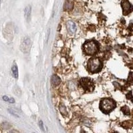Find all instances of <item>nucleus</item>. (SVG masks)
I'll use <instances>...</instances> for the list:
<instances>
[{"instance_id": "obj_14", "label": "nucleus", "mask_w": 133, "mask_h": 133, "mask_svg": "<svg viewBox=\"0 0 133 133\" xmlns=\"http://www.w3.org/2000/svg\"><path fill=\"white\" fill-rule=\"evenodd\" d=\"M39 127L41 128V129L43 130H44V127H43V121H40L39 122Z\"/></svg>"}, {"instance_id": "obj_16", "label": "nucleus", "mask_w": 133, "mask_h": 133, "mask_svg": "<svg viewBox=\"0 0 133 133\" xmlns=\"http://www.w3.org/2000/svg\"><path fill=\"white\" fill-rule=\"evenodd\" d=\"M3 101H9V98L7 96H3Z\"/></svg>"}, {"instance_id": "obj_7", "label": "nucleus", "mask_w": 133, "mask_h": 133, "mask_svg": "<svg viewBox=\"0 0 133 133\" xmlns=\"http://www.w3.org/2000/svg\"><path fill=\"white\" fill-rule=\"evenodd\" d=\"M67 28L68 30L69 33L70 34H73L74 33L76 30H77V26L76 24L74 22L71 21H69L67 22Z\"/></svg>"}, {"instance_id": "obj_4", "label": "nucleus", "mask_w": 133, "mask_h": 133, "mask_svg": "<svg viewBox=\"0 0 133 133\" xmlns=\"http://www.w3.org/2000/svg\"><path fill=\"white\" fill-rule=\"evenodd\" d=\"M81 85L83 87V89L85 91H92L94 89V85L91 81V79H89L87 78H83L80 81Z\"/></svg>"}, {"instance_id": "obj_12", "label": "nucleus", "mask_w": 133, "mask_h": 133, "mask_svg": "<svg viewBox=\"0 0 133 133\" xmlns=\"http://www.w3.org/2000/svg\"><path fill=\"white\" fill-rule=\"evenodd\" d=\"M64 8H65V9H67V10L71 9L73 8V4L71 3H69V2H67V3H65Z\"/></svg>"}, {"instance_id": "obj_2", "label": "nucleus", "mask_w": 133, "mask_h": 133, "mask_svg": "<svg viewBox=\"0 0 133 133\" xmlns=\"http://www.w3.org/2000/svg\"><path fill=\"white\" fill-rule=\"evenodd\" d=\"M88 68L91 73L98 72L102 68V62L98 58H93L89 61Z\"/></svg>"}, {"instance_id": "obj_5", "label": "nucleus", "mask_w": 133, "mask_h": 133, "mask_svg": "<svg viewBox=\"0 0 133 133\" xmlns=\"http://www.w3.org/2000/svg\"><path fill=\"white\" fill-rule=\"evenodd\" d=\"M122 7L123 9V13L124 15L128 14L133 10V6L127 0H124L122 2Z\"/></svg>"}, {"instance_id": "obj_13", "label": "nucleus", "mask_w": 133, "mask_h": 133, "mask_svg": "<svg viewBox=\"0 0 133 133\" xmlns=\"http://www.w3.org/2000/svg\"><path fill=\"white\" fill-rule=\"evenodd\" d=\"M122 110L123 111L125 115H128L129 114V109H128V108H127V106H126V110H124V108H122Z\"/></svg>"}, {"instance_id": "obj_6", "label": "nucleus", "mask_w": 133, "mask_h": 133, "mask_svg": "<svg viewBox=\"0 0 133 133\" xmlns=\"http://www.w3.org/2000/svg\"><path fill=\"white\" fill-rule=\"evenodd\" d=\"M30 47H31V41L29 38H25L23 40V41L21 45V51L24 53H27L28 50H29Z\"/></svg>"}, {"instance_id": "obj_15", "label": "nucleus", "mask_w": 133, "mask_h": 133, "mask_svg": "<svg viewBox=\"0 0 133 133\" xmlns=\"http://www.w3.org/2000/svg\"><path fill=\"white\" fill-rule=\"evenodd\" d=\"M8 102L10 103H15V99H14L13 98H10L9 99V101H8Z\"/></svg>"}, {"instance_id": "obj_11", "label": "nucleus", "mask_w": 133, "mask_h": 133, "mask_svg": "<svg viewBox=\"0 0 133 133\" xmlns=\"http://www.w3.org/2000/svg\"><path fill=\"white\" fill-rule=\"evenodd\" d=\"M9 110V112L10 114H12V115L15 116H17V117H19V112H16V110L15 109H8Z\"/></svg>"}, {"instance_id": "obj_10", "label": "nucleus", "mask_w": 133, "mask_h": 133, "mask_svg": "<svg viewBox=\"0 0 133 133\" xmlns=\"http://www.w3.org/2000/svg\"><path fill=\"white\" fill-rule=\"evenodd\" d=\"M12 73H13V77H15V79H17L18 78V69H17V66L14 64L13 65L12 68Z\"/></svg>"}, {"instance_id": "obj_3", "label": "nucleus", "mask_w": 133, "mask_h": 133, "mask_svg": "<svg viewBox=\"0 0 133 133\" xmlns=\"http://www.w3.org/2000/svg\"><path fill=\"white\" fill-rule=\"evenodd\" d=\"M84 50L87 55H93L98 51V45L95 41H89L83 46Z\"/></svg>"}, {"instance_id": "obj_9", "label": "nucleus", "mask_w": 133, "mask_h": 133, "mask_svg": "<svg viewBox=\"0 0 133 133\" xmlns=\"http://www.w3.org/2000/svg\"><path fill=\"white\" fill-rule=\"evenodd\" d=\"M51 83L52 85L54 86L59 85V84L61 83V80L59 77H57V75H53L51 77Z\"/></svg>"}, {"instance_id": "obj_1", "label": "nucleus", "mask_w": 133, "mask_h": 133, "mask_svg": "<svg viewBox=\"0 0 133 133\" xmlns=\"http://www.w3.org/2000/svg\"><path fill=\"white\" fill-rule=\"evenodd\" d=\"M116 104L111 98H104L101 102L100 108L104 113H109L115 108Z\"/></svg>"}, {"instance_id": "obj_8", "label": "nucleus", "mask_w": 133, "mask_h": 133, "mask_svg": "<svg viewBox=\"0 0 133 133\" xmlns=\"http://www.w3.org/2000/svg\"><path fill=\"white\" fill-rule=\"evenodd\" d=\"M31 7L30 6H27L25 9V17L28 22L31 19Z\"/></svg>"}]
</instances>
